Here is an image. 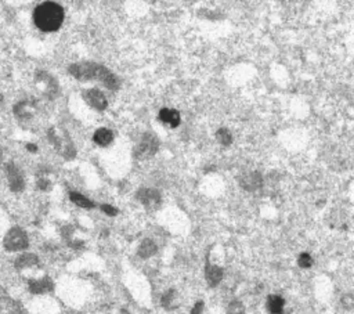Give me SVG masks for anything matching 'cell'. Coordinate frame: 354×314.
Wrapping results in <instances>:
<instances>
[{
    "label": "cell",
    "mask_w": 354,
    "mask_h": 314,
    "mask_svg": "<svg viewBox=\"0 0 354 314\" xmlns=\"http://www.w3.org/2000/svg\"><path fill=\"white\" fill-rule=\"evenodd\" d=\"M69 71L73 77L79 79V81H91V79H97L104 83L105 87L109 90L119 89V81L118 78L114 75L113 72L107 69L103 65H99L96 63H82L75 64L69 68Z\"/></svg>",
    "instance_id": "6da1fadb"
},
{
    "label": "cell",
    "mask_w": 354,
    "mask_h": 314,
    "mask_svg": "<svg viewBox=\"0 0 354 314\" xmlns=\"http://www.w3.org/2000/svg\"><path fill=\"white\" fill-rule=\"evenodd\" d=\"M33 21L41 31H57L64 23V9L59 3L45 2L35 9Z\"/></svg>",
    "instance_id": "7a4b0ae2"
},
{
    "label": "cell",
    "mask_w": 354,
    "mask_h": 314,
    "mask_svg": "<svg viewBox=\"0 0 354 314\" xmlns=\"http://www.w3.org/2000/svg\"><path fill=\"white\" fill-rule=\"evenodd\" d=\"M158 147H159V143H158L157 136L153 133H145L140 140V143L137 144L133 155L137 159H145V158L153 157L158 151Z\"/></svg>",
    "instance_id": "3957f363"
},
{
    "label": "cell",
    "mask_w": 354,
    "mask_h": 314,
    "mask_svg": "<svg viewBox=\"0 0 354 314\" xmlns=\"http://www.w3.org/2000/svg\"><path fill=\"white\" fill-rule=\"evenodd\" d=\"M139 201L143 204L144 207L150 208V209H155L161 205V194L157 190L153 189H143L137 193Z\"/></svg>",
    "instance_id": "277c9868"
},
{
    "label": "cell",
    "mask_w": 354,
    "mask_h": 314,
    "mask_svg": "<svg viewBox=\"0 0 354 314\" xmlns=\"http://www.w3.org/2000/svg\"><path fill=\"white\" fill-rule=\"evenodd\" d=\"M83 97H85L86 103L89 104V105H91L93 108H96V109H99V111H104L108 105V101L107 99H105V96H104L103 91H100L99 89L86 90Z\"/></svg>",
    "instance_id": "5b68a950"
},
{
    "label": "cell",
    "mask_w": 354,
    "mask_h": 314,
    "mask_svg": "<svg viewBox=\"0 0 354 314\" xmlns=\"http://www.w3.org/2000/svg\"><path fill=\"white\" fill-rule=\"evenodd\" d=\"M262 183H263V180H262V176L257 172H249L247 175L242 176L241 180H239L241 187L244 190H247V191H255V190L260 189Z\"/></svg>",
    "instance_id": "8992f818"
},
{
    "label": "cell",
    "mask_w": 354,
    "mask_h": 314,
    "mask_svg": "<svg viewBox=\"0 0 354 314\" xmlns=\"http://www.w3.org/2000/svg\"><path fill=\"white\" fill-rule=\"evenodd\" d=\"M159 119L165 125L177 127L180 125V113L177 109H172V108H162L159 111Z\"/></svg>",
    "instance_id": "52a82bcc"
},
{
    "label": "cell",
    "mask_w": 354,
    "mask_h": 314,
    "mask_svg": "<svg viewBox=\"0 0 354 314\" xmlns=\"http://www.w3.org/2000/svg\"><path fill=\"white\" fill-rule=\"evenodd\" d=\"M205 277H207L208 284L211 287H217L219 283L223 279V270L219 266L211 265L209 262L207 263V269H205Z\"/></svg>",
    "instance_id": "ba28073f"
},
{
    "label": "cell",
    "mask_w": 354,
    "mask_h": 314,
    "mask_svg": "<svg viewBox=\"0 0 354 314\" xmlns=\"http://www.w3.org/2000/svg\"><path fill=\"white\" fill-rule=\"evenodd\" d=\"M285 301L280 295H270L267 298V310L270 314H284Z\"/></svg>",
    "instance_id": "9c48e42d"
},
{
    "label": "cell",
    "mask_w": 354,
    "mask_h": 314,
    "mask_svg": "<svg viewBox=\"0 0 354 314\" xmlns=\"http://www.w3.org/2000/svg\"><path fill=\"white\" fill-rule=\"evenodd\" d=\"M93 139H95V143L99 144L100 147H108L109 144L113 143L114 135L113 132L107 129V127H101L99 131H96Z\"/></svg>",
    "instance_id": "30bf717a"
},
{
    "label": "cell",
    "mask_w": 354,
    "mask_h": 314,
    "mask_svg": "<svg viewBox=\"0 0 354 314\" xmlns=\"http://www.w3.org/2000/svg\"><path fill=\"white\" fill-rule=\"evenodd\" d=\"M157 253V245L153 239H144L139 247V256L143 259H148Z\"/></svg>",
    "instance_id": "8fae6325"
},
{
    "label": "cell",
    "mask_w": 354,
    "mask_h": 314,
    "mask_svg": "<svg viewBox=\"0 0 354 314\" xmlns=\"http://www.w3.org/2000/svg\"><path fill=\"white\" fill-rule=\"evenodd\" d=\"M69 198L73 204H77L78 207L81 208H95V202L90 201L89 198H86L85 195H82L79 193H71Z\"/></svg>",
    "instance_id": "7c38bea8"
},
{
    "label": "cell",
    "mask_w": 354,
    "mask_h": 314,
    "mask_svg": "<svg viewBox=\"0 0 354 314\" xmlns=\"http://www.w3.org/2000/svg\"><path fill=\"white\" fill-rule=\"evenodd\" d=\"M216 139L219 140V143L221 144V145H230V144L233 143V135H231L229 129H226V127H221V129L217 131V133H216Z\"/></svg>",
    "instance_id": "4fadbf2b"
},
{
    "label": "cell",
    "mask_w": 354,
    "mask_h": 314,
    "mask_svg": "<svg viewBox=\"0 0 354 314\" xmlns=\"http://www.w3.org/2000/svg\"><path fill=\"white\" fill-rule=\"evenodd\" d=\"M227 314H245V307L239 301H233L227 307Z\"/></svg>",
    "instance_id": "5bb4252c"
},
{
    "label": "cell",
    "mask_w": 354,
    "mask_h": 314,
    "mask_svg": "<svg viewBox=\"0 0 354 314\" xmlns=\"http://www.w3.org/2000/svg\"><path fill=\"white\" fill-rule=\"evenodd\" d=\"M297 265L301 266L302 269H310L313 266V259L309 253H302L299 257H297Z\"/></svg>",
    "instance_id": "9a60e30c"
},
{
    "label": "cell",
    "mask_w": 354,
    "mask_h": 314,
    "mask_svg": "<svg viewBox=\"0 0 354 314\" xmlns=\"http://www.w3.org/2000/svg\"><path fill=\"white\" fill-rule=\"evenodd\" d=\"M173 298H175V291H173V289L166 292L165 295H163L161 299L162 306H163L165 309H172L171 305H172V302H173Z\"/></svg>",
    "instance_id": "2e32d148"
},
{
    "label": "cell",
    "mask_w": 354,
    "mask_h": 314,
    "mask_svg": "<svg viewBox=\"0 0 354 314\" xmlns=\"http://www.w3.org/2000/svg\"><path fill=\"white\" fill-rule=\"evenodd\" d=\"M101 211H103L104 213H107L108 216H117L118 215L117 208H114L113 205H108V204H104V205H101Z\"/></svg>",
    "instance_id": "e0dca14e"
},
{
    "label": "cell",
    "mask_w": 354,
    "mask_h": 314,
    "mask_svg": "<svg viewBox=\"0 0 354 314\" xmlns=\"http://www.w3.org/2000/svg\"><path fill=\"white\" fill-rule=\"evenodd\" d=\"M353 297L351 295H346V297L342 298V305L345 306L346 309L347 310H351V307H353Z\"/></svg>",
    "instance_id": "ac0fdd59"
},
{
    "label": "cell",
    "mask_w": 354,
    "mask_h": 314,
    "mask_svg": "<svg viewBox=\"0 0 354 314\" xmlns=\"http://www.w3.org/2000/svg\"><path fill=\"white\" fill-rule=\"evenodd\" d=\"M202 309H203V303H202V302H198V303H195V306H194L191 314H201Z\"/></svg>",
    "instance_id": "d6986e66"
}]
</instances>
